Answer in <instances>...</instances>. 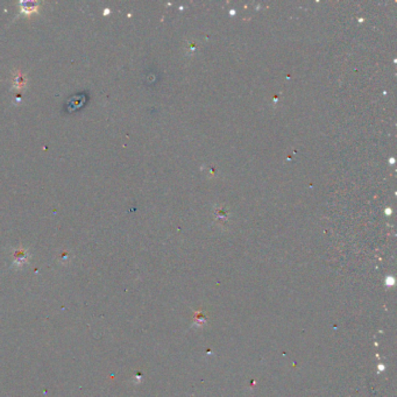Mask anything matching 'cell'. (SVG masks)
Listing matches in <instances>:
<instances>
[{
  "mask_svg": "<svg viewBox=\"0 0 397 397\" xmlns=\"http://www.w3.org/2000/svg\"><path fill=\"white\" fill-rule=\"evenodd\" d=\"M22 5H23V7H22V11H25V12H28V13H31V12L37 11V6H38V4H37V3H34V2H31V3H28V2H27V3H23Z\"/></svg>",
  "mask_w": 397,
  "mask_h": 397,
  "instance_id": "obj_1",
  "label": "cell"
},
{
  "mask_svg": "<svg viewBox=\"0 0 397 397\" xmlns=\"http://www.w3.org/2000/svg\"><path fill=\"white\" fill-rule=\"evenodd\" d=\"M14 85H17L18 87H22L23 85H25V81H23V79H22V75L21 74L18 75L17 81H14Z\"/></svg>",
  "mask_w": 397,
  "mask_h": 397,
  "instance_id": "obj_2",
  "label": "cell"
}]
</instances>
